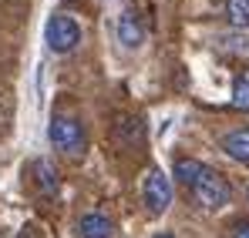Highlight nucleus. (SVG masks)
I'll use <instances>...</instances> for the list:
<instances>
[{
  "instance_id": "7ed1b4c3",
  "label": "nucleus",
  "mask_w": 249,
  "mask_h": 238,
  "mask_svg": "<svg viewBox=\"0 0 249 238\" xmlns=\"http://www.w3.org/2000/svg\"><path fill=\"white\" fill-rule=\"evenodd\" d=\"M44 40H47V47H51L54 54H68V50L78 47V40H81V27H78L74 17H68V14H54V17L47 20V27H44Z\"/></svg>"
},
{
  "instance_id": "ddd939ff",
  "label": "nucleus",
  "mask_w": 249,
  "mask_h": 238,
  "mask_svg": "<svg viewBox=\"0 0 249 238\" xmlns=\"http://www.w3.org/2000/svg\"><path fill=\"white\" fill-rule=\"evenodd\" d=\"M155 238H172V235H168V232H159V235H155Z\"/></svg>"
},
{
  "instance_id": "39448f33",
  "label": "nucleus",
  "mask_w": 249,
  "mask_h": 238,
  "mask_svg": "<svg viewBox=\"0 0 249 238\" xmlns=\"http://www.w3.org/2000/svg\"><path fill=\"white\" fill-rule=\"evenodd\" d=\"M118 40H122L124 47H142V40H145V24H142V17L135 14V10H124L122 17H118Z\"/></svg>"
},
{
  "instance_id": "20e7f679",
  "label": "nucleus",
  "mask_w": 249,
  "mask_h": 238,
  "mask_svg": "<svg viewBox=\"0 0 249 238\" xmlns=\"http://www.w3.org/2000/svg\"><path fill=\"white\" fill-rule=\"evenodd\" d=\"M142 195H145V205H148L152 215H162L168 205H172V178H168L165 171L152 168L148 178H145V191Z\"/></svg>"
},
{
  "instance_id": "0eeeda50",
  "label": "nucleus",
  "mask_w": 249,
  "mask_h": 238,
  "mask_svg": "<svg viewBox=\"0 0 249 238\" xmlns=\"http://www.w3.org/2000/svg\"><path fill=\"white\" fill-rule=\"evenodd\" d=\"M222 151L239 164H249V127H236L222 138Z\"/></svg>"
},
{
  "instance_id": "f03ea898",
  "label": "nucleus",
  "mask_w": 249,
  "mask_h": 238,
  "mask_svg": "<svg viewBox=\"0 0 249 238\" xmlns=\"http://www.w3.org/2000/svg\"><path fill=\"white\" fill-rule=\"evenodd\" d=\"M47 138H51V144L57 151H64L71 158L84 155V148H88V134H84V127L74 118H54L51 127H47Z\"/></svg>"
},
{
  "instance_id": "9d476101",
  "label": "nucleus",
  "mask_w": 249,
  "mask_h": 238,
  "mask_svg": "<svg viewBox=\"0 0 249 238\" xmlns=\"http://www.w3.org/2000/svg\"><path fill=\"white\" fill-rule=\"evenodd\" d=\"M202 168H206V164H202V161L182 158V161H175V178H178V181H182V185H185V188H192V185H196V178H199V175H202Z\"/></svg>"
},
{
  "instance_id": "9b49d317",
  "label": "nucleus",
  "mask_w": 249,
  "mask_h": 238,
  "mask_svg": "<svg viewBox=\"0 0 249 238\" xmlns=\"http://www.w3.org/2000/svg\"><path fill=\"white\" fill-rule=\"evenodd\" d=\"M226 17L232 27L246 31L249 27V0H226Z\"/></svg>"
},
{
  "instance_id": "f8f14e48",
  "label": "nucleus",
  "mask_w": 249,
  "mask_h": 238,
  "mask_svg": "<svg viewBox=\"0 0 249 238\" xmlns=\"http://www.w3.org/2000/svg\"><path fill=\"white\" fill-rule=\"evenodd\" d=\"M232 238H249V222H236V228H232Z\"/></svg>"
},
{
  "instance_id": "6e6552de",
  "label": "nucleus",
  "mask_w": 249,
  "mask_h": 238,
  "mask_svg": "<svg viewBox=\"0 0 249 238\" xmlns=\"http://www.w3.org/2000/svg\"><path fill=\"white\" fill-rule=\"evenodd\" d=\"M34 175H37V185H41V191H57V185H61V175H57V168L51 164V161L37 158L34 161Z\"/></svg>"
},
{
  "instance_id": "f257e3e1",
  "label": "nucleus",
  "mask_w": 249,
  "mask_h": 238,
  "mask_svg": "<svg viewBox=\"0 0 249 238\" xmlns=\"http://www.w3.org/2000/svg\"><path fill=\"white\" fill-rule=\"evenodd\" d=\"M192 198L199 201L202 208L215 211V208L229 205V198H232V188H229V181H226L219 171L202 168V175H199V178H196V185H192Z\"/></svg>"
},
{
  "instance_id": "1a4fd4ad",
  "label": "nucleus",
  "mask_w": 249,
  "mask_h": 238,
  "mask_svg": "<svg viewBox=\"0 0 249 238\" xmlns=\"http://www.w3.org/2000/svg\"><path fill=\"white\" fill-rule=\"evenodd\" d=\"M229 104H232V111H243V114L249 111V67L239 71V78L232 84V101Z\"/></svg>"
},
{
  "instance_id": "423d86ee",
  "label": "nucleus",
  "mask_w": 249,
  "mask_h": 238,
  "mask_svg": "<svg viewBox=\"0 0 249 238\" xmlns=\"http://www.w3.org/2000/svg\"><path fill=\"white\" fill-rule=\"evenodd\" d=\"M111 232H115V225L101 211H88L81 222H78V235L81 238H111Z\"/></svg>"
}]
</instances>
